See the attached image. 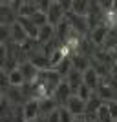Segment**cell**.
Returning a JSON list of instances; mask_svg holds the SVG:
<instances>
[{"mask_svg":"<svg viewBox=\"0 0 117 122\" xmlns=\"http://www.w3.org/2000/svg\"><path fill=\"white\" fill-rule=\"evenodd\" d=\"M71 95H73V91H71L70 84L66 82V78H62V80L55 86L53 93H51V97L57 100V104H59V106H64V102H66L68 98L71 97Z\"/></svg>","mask_w":117,"mask_h":122,"instance_id":"obj_1","label":"cell"},{"mask_svg":"<svg viewBox=\"0 0 117 122\" xmlns=\"http://www.w3.org/2000/svg\"><path fill=\"white\" fill-rule=\"evenodd\" d=\"M46 16H48V24L57 25L64 16H66V11H64V7H62L57 0H53V2L50 4V7L46 9Z\"/></svg>","mask_w":117,"mask_h":122,"instance_id":"obj_2","label":"cell"},{"mask_svg":"<svg viewBox=\"0 0 117 122\" xmlns=\"http://www.w3.org/2000/svg\"><path fill=\"white\" fill-rule=\"evenodd\" d=\"M95 93H97V97L101 98L102 102L117 98V89L110 84V82H106V80H101V82H99V86L95 87Z\"/></svg>","mask_w":117,"mask_h":122,"instance_id":"obj_3","label":"cell"},{"mask_svg":"<svg viewBox=\"0 0 117 122\" xmlns=\"http://www.w3.org/2000/svg\"><path fill=\"white\" fill-rule=\"evenodd\" d=\"M66 18H68V22L71 24L73 31L81 33V35L88 31V18L84 15H75V13H71V11H66Z\"/></svg>","mask_w":117,"mask_h":122,"instance_id":"obj_4","label":"cell"},{"mask_svg":"<svg viewBox=\"0 0 117 122\" xmlns=\"http://www.w3.org/2000/svg\"><path fill=\"white\" fill-rule=\"evenodd\" d=\"M64 106L68 107V111H70L73 117H77V115H84V111H86V102L82 100V98H79L75 93L64 102Z\"/></svg>","mask_w":117,"mask_h":122,"instance_id":"obj_5","label":"cell"},{"mask_svg":"<svg viewBox=\"0 0 117 122\" xmlns=\"http://www.w3.org/2000/svg\"><path fill=\"white\" fill-rule=\"evenodd\" d=\"M17 20V9L9 4L0 2V25H11Z\"/></svg>","mask_w":117,"mask_h":122,"instance_id":"obj_6","label":"cell"},{"mask_svg":"<svg viewBox=\"0 0 117 122\" xmlns=\"http://www.w3.org/2000/svg\"><path fill=\"white\" fill-rule=\"evenodd\" d=\"M106 35H108V27L102 25V24H97L95 27L90 29V42H92L95 47H101L104 38H106Z\"/></svg>","mask_w":117,"mask_h":122,"instance_id":"obj_7","label":"cell"},{"mask_svg":"<svg viewBox=\"0 0 117 122\" xmlns=\"http://www.w3.org/2000/svg\"><path fill=\"white\" fill-rule=\"evenodd\" d=\"M22 113H24L26 120L39 118V115H40V111H39V100H37V98H28V100L22 104Z\"/></svg>","mask_w":117,"mask_h":122,"instance_id":"obj_8","label":"cell"},{"mask_svg":"<svg viewBox=\"0 0 117 122\" xmlns=\"http://www.w3.org/2000/svg\"><path fill=\"white\" fill-rule=\"evenodd\" d=\"M55 36V25L51 24H44V25H39V31H37V42L39 44H46V42H50L51 38Z\"/></svg>","mask_w":117,"mask_h":122,"instance_id":"obj_9","label":"cell"},{"mask_svg":"<svg viewBox=\"0 0 117 122\" xmlns=\"http://www.w3.org/2000/svg\"><path fill=\"white\" fill-rule=\"evenodd\" d=\"M82 82H84L92 91H95V87L99 86V82H101V76L95 73V69H93L92 66H88L86 69L82 71Z\"/></svg>","mask_w":117,"mask_h":122,"instance_id":"obj_10","label":"cell"},{"mask_svg":"<svg viewBox=\"0 0 117 122\" xmlns=\"http://www.w3.org/2000/svg\"><path fill=\"white\" fill-rule=\"evenodd\" d=\"M28 60H29L31 64L37 67V69H48V67H51V66H50V58H48V55H44V53H42V49L35 51V53H31Z\"/></svg>","mask_w":117,"mask_h":122,"instance_id":"obj_11","label":"cell"},{"mask_svg":"<svg viewBox=\"0 0 117 122\" xmlns=\"http://www.w3.org/2000/svg\"><path fill=\"white\" fill-rule=\"evenodd\" d=\"M9 35H11V38H9V42H15V44H22V42L26 40V38H29V36L26 35V31H24V27H22L18 22H13V24L9 25Z\"/></svg>","mask_w":117,"mask_h":122,"instance_id":"obj_12","label":"cell"},{"mask_svg":"<svg viewBox=\"0 0 117 122\" xmlns=\"http://www.w3.org/2000/svg\"><path fill=\"white\" fill-rule=\"evenodd\" d=\"M101 24L106 25L108 29L117 27V9H115V7L102 9V13H101Z\"/></svg>","mask_w":117,"mask_h":122,"instance_id":"obj_13","label":"cell"},{"mask_svg":"<svg viewBox=\"0 0 117 122\" xmlns=\"http://www.w3.org/2000/svg\"><path fill=\"white\" fill-rule=\"evenodd\" d=\"M70 58H71V67L77 71H84L90 66V56L82 55V53H71Z\"/></svg>","mask_w":117,"mask_h":122,"instance_id":"obj_14","label":"cell"},{"mask_svg":"<svg viewBox=\"0 0 117 122\" xmlns=\"http://www.w3.org/2000/svg\"><path fill=\"white\" fill-rule=\"evenodd\" d=\"M35 11H39V7H37L35 0H22L20 4H18V7H17V16H31Z\"/></svg>","mask_w":117,"mask_h":122,"instance_id":"obj_15","label":"cell"},{"mask_svg":"<svg viewBox=\"0 0 117 122\" xmlns=\"http://www.w3.org/2000/svg\"><path fill=\"white\" fill-rule=\"evenodd\" d=\"M17 22L24 27V31H26V35L29 36V38H37V31H39V27H37L33 22H31V18L29 16H17Z\"/></svg>","mask_w":117,"mask_h":122,"instance_id":"obj_16","label":"cell"},{"mask_svg":"<svg viewBox=\"0 0 117 122\" xmlns=\"http://www.w3.org/2000/svg\"><path fill=\"white\" fill-rule=\"evenodd\" d=\"M17 67H18V69H20V73L24 75V80H26V82H31V80H33V78L37 76V71H39V69H37V67L33 66L29 60L20 62V64H18Z\"/></svg>","mask_w":117,"mask_h":122,"instance_id":"obj_17","label":"cell"},{"mask_svg":"<svg viewBox=\"0 0 117 122\" xmlns=\"http://www.w3.org/2000/svg\"><path fill=\"white\" fill-rule=\"evenodd\" d=\"M57 107H59V104H57V100L53 97H46V98H42V100H39V111L44 117H46L48 113H51L53 109H57Z\"/></svg>","mask_w":117,"mask_h":122,"instance_id":"obj_18","label":"cell"},{"mask_svg":"<svg viewBox=\"0 0 117 122\" xmlns=\"http://www.w3.org/2000/svg\"><path fill=\"white\" fill-rule=\"evenodd\" d=\"M64 78H66V82L70 84L71 91L75 93V89L79 87V84H82V71H77V69H73V67H71Z\"/></svg>","mask_w":117,"mask_h":122,"instance_id":"obj_19","label":"cell"},{"mask_svg":"<svg viewBox=\"0 0 117 122\" xmlns=\"http://www.w3.org/2000/svg\"><path fill=\"white\" fill-rule=\"evenodd\" d=\"M88 9H90V0H71L70 11L75 13V15H88Z\"/></svg>","mask_w":117,"mask_h":122,"instance_id":"obj_20","label":"cell"},{"mask_svg":"<svg viewBox=\"0 0 117 122\" xmlns=\"http://www.w3.org/2000/svg\"><path fill=\"white\" fill-rule=\"evenodd\" d=\"M101 104H102V100L97 97V93L93 91L92 97L86 100V111H84V115H95V111L101 107Z\"/></svg>","mask_w":117,"mask_h":122,"instance_id":"obj_21","label":"cell"},{"mask_svg":"<svg viewBox=\"0 0 117 122\" xmlns=\"http://www.w3.org/2000/svg\"><path fill=\"white\" fill-rule=\"evenodd\" d=\"M101 47L106 49V51H112L113 47H117V27L108 29V35H106V38H104V42H102Z\"/></svg>","mask_w":117,"mask_h":122,"instance_id":"obj_22","label":"cell"},{"mask_svg":"<svg viewBox=\"0 0 117 122\" xmlns=\"http://www.w3.org/2000/svg\"><path fill=\"white\" fill-rule=\"evenodd\" d=\"M7 78H9V86H22L24 84V75L20 73V69L18 67H15V69H11V71H7Z\"/></svg>","mask_w":117,"mask_h":122,"instance_id":"obj_23","label":"cell"},{"mask_svg":"<svg viewBox=\"0 0 117 122\" xmlns=\"http://www.w3.org/2000/svg\"><path fill=\"white\" fill-rule=\"evenodd\" d=\"M53 69H55V71L59 73V75H61L62 78H64V76L68 75V71L71 69V58H70V56L62 58V60L59 62V64H57V66H53Z\"/></svg>","mask_w":117,"mask_h":122,"instance_id":"obj_24","label":"cell"},{"mask_svg":"<svg viewBox=\"0 0 117 122\" xmlns=\"http://www.w3.org/2000/svg\"><path fill=\"white\" fill-rule=\"evenodd\" d=\"M92 93H93V91H92V89H90V87L86 86V84H84V82H82V84H79V87L75 89V95H77L79 98H82L84 102H86L88 98L92 97Z\"/></svg>","mask_w":117,"mask_h":122,"instance_id":"obj_25","label":"cell"},{"mask_svg":"<svg viewBox=\"0 0 117 122\" xmlns=\"http://www.w3.org/2000/svg\"><path fill=\"white\" fill-rule=\"evenodd\" d=\"M31 18V22H33V24L37 25V27H39V25H44L48 22V16H46V13H44V11H35V13H33V15L29 16Z\"/></svg>","mask_w":117,"mask_h":122,"instance_id":"obj_26","label":"cell"},{"mask_svg":"<svg viewBox=\"0 0 117 122\" xmlns=\"http://www.w3.org/2000/svg\"><path fill=\"white\" fill-rule=\"evenodd\" d=\"M9 89V78H7V71L4 67H0V91L6 93Z\"/></svg>","mask_w":117,"mask_h":122,"instance_id":"obj_27","label":"cell"},{"mask_svg":"<svg viewBox=\"0 0 117 122\" xmlns=\"http://www.w3.org/2000/svg\"><path fill=\"white\" fill-rule=\"evenodd\" d=\"M73 120V115L68 111L66 106H59V122H71Z\"/></svg>","mask_w":117,"mask_h":122,"instance_id":"obj_28","label":"cell"},{"mask_svg":"<svg viewBox=\"0 0 117 122\" xmlns=\"http://www.w3.org/2000/svg\"><path fill=\"white\" fill-rule=\"evenodd\" d=\"M108 107V111H110V115H112V118L117 122V98H113V100H106L104 102Z\"/></svg>","mask_w":117,"mask_h":122,"instance_id":"obj_29","label":"cell"},{"mask_svg":"<svg viewBox=\"0 0 117 122\" xmlns=\"http://www.w3.org/2000/svg\"><path fill=\"white\" fill-rule=\"evenodd\" d=\"M11 38L9 35V25H0V44H7Z\"/></svg>","mask_w":117,"mask_h":122,"instance_id":"obj_30","label":"cell"},{"mask_svg":"<svg viewBox=\"0 0 117 122\" xmlns=\"http://www.w3.org/2000/svg\"><path fill=\"white\" fill-rule=\"evenodd\" d=\"M7 58V44H0V67H4Z\"/></svg>","mask_w":117,"mask_h":122,"instance_id":"obj_31","label":"cell"},{"mask_svg":"<svg viewBox=\"0 0 117 122\" xmlns=\"http://www.w3.org/2000/svg\"><path fill=\"white\" fill-rule=\"evenodd\" d=\"M46 122H59V107L46 115Z\"/></svg>","mask_w":117,"mask_h":122,"instance_id":"obj_32","label":"cell"},{"mask_svg":"<svg viewBox=\"0 0 117 122\" xmlns=\"http://www.w3.org/2000/svg\"><path fill=\"white\" fill-rule=\"evenodd\" d=\"M110 75H112V76H115V78H117V60L113 62L112 66H110Z\"/></svg>","mask_w":117,"mask_h":122,"instance_id":"obj_33","label":"cell"},{"mask_svg":"<svg viewBox=\"0 0 117 122\" xmlns=\"http://www.w3.org/2000/svg\"><path fill=\"white\" fill-rule=\"evenodd\" d=\"M71 122H86V117L84 115H77V117H73Z\"/></svg>","mask_w":117,"mask_h":122,"instance_id":"obj_34","label":"cell"},{"mask_svg":"<svg viewBox=\"0 0 117 122\" xmlns=\"http://www.w3.org/2000/svg\"><path fill=\"white\" fill-rule=\"evenodd\" d=\"M2 98H4V93H2V91H0V100H2Z\"/></svg>","mask_w":117,"mask_h":122,"instance_id":"obj_35","label":"cell"}]
</instances>
